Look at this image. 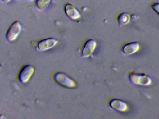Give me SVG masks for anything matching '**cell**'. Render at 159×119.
<instances>
[{
	"instance_id": "1",
	"label": "cell",
	"mask_w": 159,
	"mask_h": 119,
	"mask_svg": "<svg viewBox=\"0 0 159 119\" xmlns=\"http://www.w3.org/2000/svg\"><path fill=\"white\" fill-rule=\"evenodd\" d=\"M129 79L131 83L138 86H149L152 82V79L148 75L135 72H132L129 74Z\"/></svg>"
},
{
	"instance_id": "2",
	"label": "cell",
	"mask_w": 159,
	"mask_h": 119,
	"mask_svg": "<svg viewBox=\"0 0 159 119\" xmlns=\"http://www.w3.org/2000/svg\"><path fill=\"white\" fill-rule=\"evenodd\" d=\"M54 80L61 86L68 89H75L77 84L74 80L61 72H55L53 74Z\"/></svg>"
},
{
	"instance_id": "3",
	"label": "cell",
	"mask_w": 159,
	"mask_h": 119,
	"mask_svg": "<svg viewBox=\"0 0 159 119\" xmlns=\"http://www.w3.org/2000/svg\"><path fill=\"white\" fill-rule=\"evenodd\" d=\"M22 30V26L18 21H14L6 34V39L9 42H14L18 37Z\"/></svg>"
},
{
	"instance_id": "4",
	"label": "cell",
	"mask_w": 159,
	"mask_h": 119,
	"mask_svg": "<svg viewBox=\"0 0 159 119\" xmlns=\"http://www.w3.org/2000/svg\"><path fill=\"white\" fill-rule=\"evenodd\" d=\"M35 69L31 65H26L21 68L18 75V79L22 83H26L30 80L34 74Z\"/></svg>"
},
{
	"instance_id": "5",
	"label": "cell",
	"mask_w": 159,
	"mask_h": 119,
	"mask_svg": "<svg viewBox=\"0 0 159 119\" xmlns=\"http://www.w3.org/2000/svg\"><path fill=\"white\" fill-rule=\"evenodd\" d=\"M97 43L94 39H91L86 41L81 50V57L87 58L91 56L96 48Z\"/></svg>"
},
{
	"instance_id": "6",
	"label": "cell",
	"mask_w": 159,
	"mask_h": 119,
	"mask_svg": "<svg viewBox=\"0 0 159 119\" xmlns=\"http://www.w3.org/2000/svg\"><path fill=\"white\" fill-rule=\"evenodd\" d=\"M58 40L54 38H48L40 41L37 44V49L39 51H45L51 49L57 43Z\"/></svg>"
},
{
	"instance_id": "7",
	"label": "cell",
	"mask_w": 159,
	"mask_h": 119,
	"mask_svg": "<svg viewBox=\"0 0 159 119\" xmlns=\"http://www.w3.org/2000/svg\"><path fill=\"white\" fill-rule=\"evenodd\" d=\"M109 106L112 109L117 112H126L128 109L127 104L120 99H112L109 102Z\"/></svg>"
},
{
	"instance_id": "8",
	"label": "cell",
	"mask_w": 159,
	"mask_h": 119,
	"mask_svg": "<svg viewBox=\"0 0 159 119\" xmlns=\"http://www.w3.org/2000/svg\"><path fill=\"white\" fill-rule=\"evenodd\" d=\"M140 49V45L138 42H131L124 45L121 48L122 53L126 56L133 55Z\"/></svg>"
},
{
	"instance_id": "9",
	"label": "cell",
	"mask_w": 159,
	"mask_h": 119,
	"mask_svg": "<svg viewBox=\"0 0 159 119\" xmlns=\"http://www.w3.org/2000/svg\"><path fill=\"white\" fill-rule=\"evenodd\" d=\"M66 15L73 20H77L81 17V15L76 7L71 3H67L64 7Z\"/></svg>"
},
{
	"instance_id": "10",
	"label": "cell",
	"mask_w": 159,
	"mask_h": 119,
	"mask_svg": "<svg viewBox=\"0 0 159 119\" xmlns=\"http://www.w3.org/2000/svg\"><path fill=\"white\" fill-rule=\"evenodd\" d=\"M130 16L128 13H122L117 17L118 22L120 26L126 25L129 22Z\"/></svg>"
},
{
	"instance_id": "11",
	"label": "cell",
	"mask_w": 159,
	"mask_h": 119,
	"mask_svg": "<svg viewBox=\"0 0 159 119\" xmlns=\"http://www.w3.org/2000/svg\"><path fill=\"white\" fill-rule=\"evenodd\" d=\"M51 0H37L36 1V6L38 9L41 10H43L47 7Z\"/></svg>"
},
{
	"instance_id": "12",
	"label": "cell",
	"mask_w": 159,
	"mask_h": 119,
	"mask_svg": "<svg viewBox=\"0 0 159 119\" xmlns=\"http://www.w3.org/2000/svg\"><path fill=\"white\" fill-rule=\"evenodd\" d=\"M151 7L159 16V3H155L151 6Z\"/></svg>"
},
{
	"instance_id": "13",
	"label": "cell",
	"mask_w": 159,
	"mask_h": 119,
	"mask_svg": "<svg viewBox=\"0 0 159 119\" xmlns=\"http://www.w3.org/2000/svg\"><path fill=\"white\" fill-rule=\"evenodd\" d=\"M2 2H3L5 3H8L11 1V0H1Z\"/></svg>"
},
{
	"instance_id": "14",
	"label": "cell",
	"mask_w": 159,
	"mask_h": 119,
	"mask_svg": "<svg viewBox=\"0 0 159 119\" xmlns=\"http://www.w3.org/2000/svg\"><path fill=\"white\" fill-rule=\"evenodd\" d=\"M32 1H35V0H32Z\"/></svg>"
}]
</instances>
